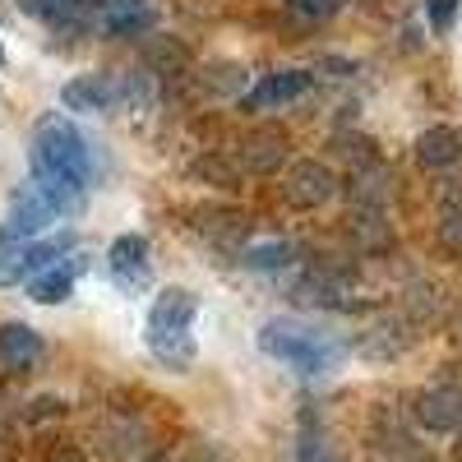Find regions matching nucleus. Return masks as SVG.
<instances>
[{
    "label": "nucleus",
    "instance_id": "nucleus-1",
    "mask_svg": "<svg viewBox=\"0 0 462 462\" xmlns=\"http://www.w3.org/2000/svg\"><path fill=\"white\" fill-rule=\"evenodd\" d=\"M28 162H32V185L42 189L60 213H69L79 204V189L93 180V148L79 134V125H69L65 116H42V121L32 125Z\"/></svg>",
    "mask_w": 462,
    "mask_h": 462
},
{
    "label": "nucleus",
    "instance_id": "nucleus-2",
    "mask_svg": "<svg viewBox=\"0 0 462 462\" xmlns=\"http://www.w3.org/2000/svg\"><path fill=\"white\" fill-rule=\"evenodd\" d=\"M259 352L291 365V370H300V374H324V370H333L342 361L346 346L337 337L319 333V328L296 324V319H268L259 328Z\"/></svg>",
    "mask_w": 462,
    "mask_h": 462
},
{
    "label": "nucleus",
    "instance_id": "nucleus-3",
    "mask_svg": "<svg viewBox=\"0 0 462 462\" xmlns=\"http://www.w3.org/2000/svg\"><path fill=\"white\" fill-rule=\"evenodd\" d=\"M195 319H199V296L189 287H162L152 296V310H148V346L158 352L167 365H185L195 356Z\"/></svg>",
    "mask_w": 462,
    "mask_h": 462
},
{
    "label": "nucleus",
    "instance_id": "nucleus-4",
    "mask_svg": "<svg viewBox=\"0 0 462 462\" xmlns=\"http://www.w3.org/2000/svg\"><path fill=\"white\" fill-rule=\"evenodd\" d=\"M333 195H337V176H333L324 162H315V158L287 162V171H282V199H287L291 208L315 213V208H324Z\"/></svg>",
    "mask_w": 462,
    "mask_h": 462
},
{
    "label": "nucleus",
    "instance_id": "nucleus-5",
    "mask_svg": "<svg viewBox=\"0 0 462 462\" xmlns=\"http://www.w3.org/2000/svg\"><path fill=\"white\" fill-rule=\"evenodd\" d=\"M411 416H416V426L430 430V435L462 430V383H435V389L416 393Z\"/></svg>",
    "mask_w": 462,
    "mask_h": 462
},
{
    "label": "nucleus",
    "instance_id": "nucleus-6",
    "mask_svg": "<svg viewBox=\"0 0 462 462\" xmlns=\"http://www.w3.org/2000/svg\"><path fill=\"white\" fill-rule=\"evenodd\" d=\"M315 88V74H305V69H278V74H263V79L241 97V106L245 111H273V106H287V102H296V97H305Z\"/></svg>",
    "mask_w": 462,
    "mask_h": 462
},
{
    "label": "nucleus",
    "instance_id": "nucleus-7",
    "mask_svg": "<svg viewBox=\"0 0 462 462\" xmlns=\"http://www.w3.org/2000/svg\"><path fill=\"white\" fill-rule=\"evenodd\" d=\"M287 158H291V143H287V134H282L278 125L250 130V134L241 139V167L254 171V176H273V171H282Z\"/></svg>",
    "mask_w": 462,
    "mask_h": 462
},
{
    "label": "nucleus",
    "instance_id": "nucleus-8",
    "mask_svg": "<svg viewBox=\"0 0 462 462\" xmlns=\"http://www.w3.org/2000/svg\"><path fill=\"white\" fill-rule=\"evenodd\" d=\"M69 250V236H47V241H32L23 245L19 254H0V287H10V282H23L32 273H42V268H51L60 254Z\"/></svg>",
    "mask_w": 462,
    "mask_h": 462
},
{
    "label": "nucleus",
    "instance_id": "nucleus-9",
    "mask_svg": "<svg viewBox=\"0 0 462 462\" xmlns=\"http://www.w3.org/2000/svg\"><path fill=\"white\" fill-rule=\"evenodd\" d=\"M60 217V208L42 195V189H37L32 180L28 185H19L14 189V204H10V236H32V231H42L47 222H56Z\"/></svg>",
    "mask_w": 462,
    "mask_h": 462
},
{
    "label": "nucleus",
    "instance_id": "nucleus-10",
    "mask_svg": "<svg viewBox=\"0 0 462 462\" xmlns=\"http://www.w3.org/2000/svg\"><path fill=\"white\" fill-rule=\"evenodd\" d=\"M121 97H125V88L116 79H106V74H79V79H69L60 88V102L69 111H106L111 102H121Z\"/></svg>",
    "mask_w": 462,
    "mask_h": 462
},
{
    "label": "nucleus",
    "instance_id": "nucleus-11",
    "mask_svg": "<svg viewBox=\"0 0 462 462\" xmlns=\"http://www.w3.org/2000/svg\"><path fill=\"white\" fill-rule=\"evenodd\" d=\"M416 162L426 171H444L462 162V134L453 125H430L416 134Z\"/></svg>",
    "mask_w": 462,
    "mask_h": 462
},
{
    "label": "nucleus",
    "instance_id": "nucleus-12",
    "mask_svg": "<svg viewBox=\"0 0 462 462\" xmlns=\"http://www.w3.org/2000/svg\"><path fill=\"white\" fill-rule=\"evenodd\" d=\"M42 361V333H32L28 324H0V365L23 374Z\"/></svg>",
    "mask_w": 462,
    "mask_h": 462
},
{
    "label": "nucleus",
    "instance_id": "nucleus-13",
    "mask_svg": "<svg viewBox=\"0 0 462 462\" xmlns=\"http://www.w3.org/2000/svg\"><path fill=\"white\" fill-rule=\"evenodd\" d=\"M346 236H352V245L361 254H383L393 245V226H389V217H383V208H352Z\"/></svg>",
    "mask_w": 462,
    "mask_h": 462
},
{
    "label": "nucleus",
    "instance_id": "nucleus-14",
    "mask_svg": "<svg viewBox=\"0 0 462 462\" xmlns=\"http://www.w3.org/2000/svg\"><path fill=\"white\" fill-rule=\"evenodd\" d=\"M245 213L241 208H195V231L208 236L213 245H241L245 236Z\"/></svg>",
    "mask_w": 462,
    "mask_h": 462
},
{
    "label": "nucleus",
    "instance_id": "nucleus-15",
    "mask_svg": "<svg viewBox=\"0 0 462 462\" xmlns=\"http://www.w3.org/2000/svg\"><path fill=\"white\" fill-rule=\"evenodd\" d=\"M111 273L125 287H139L148 278V241L143 236H116L111 241Z\"/></svg>",
    "mask_w": 462,
    "mask_h": 462
},
{
    "label": "nucleus",
    "instance_id": "nucleus-16",
    "mask_svg": "<svg viewBox=\"0 0 462 462\" xmlns=\"http://www.w3.org/2000/svg\"><path fill=\"white\" fill-rule=\"evenodd\" d=\"M346 195H352L356 208H383V204H389V195H393V176L383 171L379 162L356 167L352 171V185H346Z\"/></svg>",
    "mask_w": 462,
    "mask_h": 462
},
{
    "label": "nucleus",
    "instance_id": "nucleus-17",
    "mask_svg": "<svg viewBox=\"0 0 462 462\" xmlns=\"http://www.w3.org/2000/svg\"><path fill=\"white\" fill-rule=\"evenodd\" d=\"M69 291H74V263H51V268L28 278V296L37 305H60Z\"/></svg>",
    "mask_w": 462,
    "mask_h": 462
},
{
    "label": "nucleus",
    "instance_id": "nucleus-18",
    "mask_svg": "<svg viewBox=\"0 0 462 462\" xmlns=\"http://www.w3.org/2000/svg\"><path fill=\"white\" fill-rule=\"evenodd\" d=\"M296 259V245L291 241H263V245H250L241 254L245 268H254V273H278V268H287Z\"/></svg>",
    "mask_w": 462,
    "mask_h": 462
},
{
    "label": "nucleus",
    "instance_id": "nucleus-19",
    "mask_svg": "<svg viewBox=\"0 0 462 462\" xmlns=\"http://www.w3.org/2000/svg\"><path fill=\"white\" fill-rule=\"evenodd\" d=\"M189 171H195L199 180H208V185H217V189H231V185L241 180V167L231 162L226 152H204V158H195V167H189Z\"/></svg>",
    "mask_w": 462,
    "mask_h": 462
},
{
    "label": "nucleus",
    "instance_id": "nucleus-20",
    "mask_svg": "<svg viewBox=\"0 0 462 462\" xmlns=\"http://www.w3.org/2000/svg\"><path fill=\"white\" fill-rule=\"evenodd\" d=\"M435 236H439V245H444L453 259H462V195L444 199L439 222H435Z\"/></svg>",
    "mask_w": 462,
    "mask_h": 462
},
{
    "label": "nucleus",
    "instance_id": "nucleus-21",
    "mask_svg": "<svg viewBox=\"0 0 462 462\" xmlns=\"http://www.w3.org/2000/svg\"><path fill=\"white\" fill-rule=\"evenodd\" d=\"M84 0H19V10L32 14V19H47V23H65L79 14Z\"/></svg>",
    "mask_w": 462,
    "mask_h": 462
},
{
    "label": "nucleus",
    "instance_id": "nucleus-22",
    "mask_svg": "<svg viewBox=\"0 0 462 462\" xmlns=\"http://www.w3.org/2000/svg\"><path fill=\"white\" fill-rule=\"evenodd\" d=\"M439 305H444V300H439V287H435V282H411V287H407V315H411V319H435Z\"/></svg>",
    "mask_w": 462,
    "mask_h": 462
},
{
    "label": "nucleus",
    "instance_id": "nucleus-23",
    "mask_svg": "<svg viewBox=\"0 0 462 462\" xmlns=\"http://www.w3.org/2000/svg\"><path fill=\"white\" fill-rule=\"evenodd\" d=\"M296 457H300V462H333V453H328L319 426H310V420H305V430H300V448H296Z\"/></svg>",
    "mask_w": 462,
    "mask_h": 462
},
{
    "label": "nucleus",
    "instance_id": "nucleus-24",
    "mask_svg": "<svg viewBox=\"0 0 462 462\" xmlns=\"http://www.w3.org/2000/svg\"><path fill=\"white\" fill-rule=\"evenodd\" d=\"M457 5L462 0H426V10H430V28L435 32H448L453 19H457Z\"/></svg>",
    "mask_w": 462,
    "mask_h": 462
},
{
    "label": "nucleus",
    "instance_id": "nucleus-25",
    "mask_svg": "<svg viewBox=\"0 0 462 462\" xmlns=\"http://www.w3.org/2000/svg\"><path fill=\"white\" fill-rule=\"evenodd\" d=\"M287 5L296 14H305V19H328V14H337L346 5V0H287Z\"/></svg>",
    "mask_w": 462,
    "mask_h": 462
},
{
    "label": "nucleus",
    "instance_id": "nucleus-26",
    "mask_svg": "<svg viewBox=\"0 0 462 462\" xmlns=\"http://www.w3.org/2000/svg\"><path fill=\"white\" fill-rule=\"evenodd\" d=\"M208 88H213V93H241V69H236V65H226V69H213Z\"/></svg>",
    "mask_w": 462,
    "mask_h": 462
},
{
    "label": "nucleus",
    "instance_id": "nucleus-27",
    "mask_svg": "<svg viewBox=\"0 0 462 462\" xmlns=\"http://www.w3.org/2000/svg\"><path fill=\"white\" fill-rule=\"evenodd\" d=\"M47 462H88V457H84L79 448H56V453H51Z\"/></svg>",
    "mask_w": 462,
    "mask_h": 462
},
{
    "label": "nucleus",
    "instance_id": "nucleus-28",
    "mask_svg": "<svg viewBox=\"0 0 462 462\" xmlns=\"http://www.w3.org/2000/svg\"><path fill=\"white\" fill-rule=\"evenodd\" d=\"M398 462H435V457H426V453H407V457H398Z\"/></svg>",
    "mask_w": 462,
    "mask_h": 462
},
{
    "label": "nucleus",
    "instance_id": "nucleus-29",
    "mask_svg": "<svg viewBox=\"0 0 462 462\" xmlns=\"http://www.w3.org/2000/svg\"><path fill=\"white\" fill-rule=\"evenodd\" d=\"M0 69H5V47H0Z\"/></svg>",
    "mask_w": 462,
    "mask_h": 462
},
{
    "label": "nucleus",
    "instance_id": "nucleus-30",
    "mask_svg": "<svg viewBox=\"0 0 462 462\" xmlns=\"http://www.w3.org/2000/svg\"><path fill=\"white\" fill-rule=\"evenodd\" d=\"M143 462H158V457H143Z\"/></svg>",
    "mask_w": 462,
    "mask_h": 462
},
{
    "label": "nucleus",
    "instance_id": "nucleus-31",
    "mask_svg": "<svg viewBox=\"0 0 462 462\" xmlns=\"http://www.w3.org/2000/svg\"><path fill=\"white\" fill-rule=\"evenodd\" d=\"M457 453H462V444H457Z\"/></svg>",
    "mask_w": 462,
    "mask_h": 462
}]
</instances>
